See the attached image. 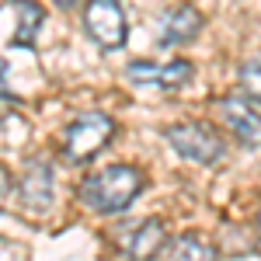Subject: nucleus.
<instances>
[{
  "mask_svg": "<svg viewBox=\"0 0 261 261\" xmlns=\"http://www.w3.org/2000/svg\"><path fill=\"white\" fill-rule=\"evenodd\" d=\"M143 192V174L129 164H108L81 181V199L94 213H125Z\"/></svg>",
  "mask_w": 261,
  "mask_h": 261,
  "instance_id": "1",
  "label": "nucleus"
},
{
  "mask_svg": "<svg viewBox=\"0 0 261 261\" xmlns=\"http://www.w3.org/2000/svg\"><path fill=\"white\" fill-rule=\"evenodd\" d=\"M115 136V122L101 112H84L66 125L63 133V157L70 164H84L91 157H98L101 150Z\"/></svg>",
  "mask_w": 261,
  "mask_h": 261,
  "instance_id": "2",
  "label": "nucleus"
},
{
  "mask_svg": "<svg viewBox=\"0 0 261 261\" xmlns=\"http://www.w3.org/2000/svg\"><path fill=\"white\" fill-rule=\"evenodd\" d=\"M164 136H167V143L178 150L181 157H188V161H195V164H220L223 153H226L220 133L209 129L205 122L171 125V129H164Z\"/></svg>",
  "mask_w": 261,
  "mask_h": 261,
  "instance_id": "3",
  "label": "nucleus"
},
{
  "mask_svg": "<svg viewBox=\"0 0 261 261\" xmlns=\"http://www.w3.org/2000/svg\"><path fill=\"white\" fill-rule=\"evenodd\" d=\"M84 28L108 53L122 49L125 45V35H129L119 0H87V7H84Z\"/></svg>",
  "mask_w": 261,
  "mask_h": 261,
  "instance_id": "4",
  "label": "nucleus"
},
{
  "mask_svg": "<svg viewBox=\"0 0 261 261\" xmlns=\"http://www.w3.org/2000/svg\"><path fill=\"white\" fill-rule=\"evenodd\" d=\"M192 63L188 60H171V63H150V60H133L125 66V77L143 87H181L192 81Z\"/></svg>",
  "mask_w": 261,
  "mask_h": 261,
  "instance_id": "5",
  "label": "nucleus"
},
{
  "mask_svg": "<svg viewBox=\"0 0 261 261\" xmlns=\"http://www.w3.org/2000/svg\"><path fill=\"white\" fill-rule=\"evenodd\" d=\"M164 223L161 220H140L136 226L119 230V251L133 261H153L164 247Z\"/></svg>",
  "mask_w": 261,
  "mask_h": 261,
  "instance_id": "6",
  "label": "nucleus"
},
{
  "mask_svg": "<svg viewBox=\"0 0 261 261\" xmlns=\"http://www.w3.org/2000/svg\"><path fill=\"white\" fill-rule=\"evenodd\" d=\"M220 119L226 129H233V136L244 146H261V112L244 98H223L220 101Z\"/></svg>",
  "mask_w": 261,
  "mask_h": 261,
  "instance_id": "7",
  "label": "nucleus"
},
{
  "mask_svg": "<svg viewBox=\"0 0 261 261\" xmlns=\"http://www.w3.org/2000/svg\"><path fill=\"white\" fill-rule=\"evenodd\" d=\"M18 195L21 205L32 213H42L45 205H53V167L45 161H32L18 181Z\"/></svg>",
  "mask_w": 261,
  "mask_h": 261,
  "instance_id": "8",
  "label": "nucleus"
},
{
  "mask_svg": "<svg viewBox=\"0 0 261 261\" xmlns=\"http://www.w3.org/2000/svg\"><path fill=\"white\" fill-rule=\"evenodd\" d=\"M202 32V14L192 7V4H178L171 7L161 18V39L167 45H178V42H188Z\"/></svg>",
  "mask_w": 261,
  "mask_h": 261,
  "instance_id": "9",
  "label": "nucleus"
},
{
  "mask_svg": "<svg viewBox=\"0 0 261 261\" xmlns=\"http://www.w3.org/2000/svg\"><path fill=\"white\" fill-rule=\"evenodd\" d=\"M14 11H18V28H14V45L18 49H28L35 35L42 28V7L35 0H14Z\"/></svg>",
  "mask_w": 261,
  "mask_h": 261,
  "instance_id": "10",
  "label": "nucleus"
},
{
  "mask_svg": "<svg viewBox=\"0 0 261 261\" xmlns=\"http://www.w3.org/2000/svg\"><path fill=\"white\" fill-rule=\"evenodd\" d=\"M171 261H216V247L199 233H181L171 241Z\"/></svg>",
  "mask_w": 261,
  "mask_h": 261,
  "instance_id": "11",
  "label": "nucleus"
},
{
  "mask_svg": "<svg viewBox=\"0 0 261 261\" xmlns=\"http://www.w3.org/2000/svg\"><path fill=\"white\" fill-rule=\"evenodd\" d=\"M241 87L251 101H261V63H244L241 66Z\"/></svg>",
  "mask_w": 261,
  "mask_h": 261,
  "instance_id": "12",
  "label": "nucleus"
},
{
  "mask_svg": "<svg viewBox=\"0 0 261 261\" xmlns=\"http://www.w3.org/2000/svg\"><path fill=\"white\" fill-rule=\"evenodd\" d=\"M56 4H60V7H73L77 0H56Z\"/></svg>",
  "mask_w": 261,
  "mask_h": 261,
  "instance_id": "13",
  "label": "nucleus"
},
{
  "mask_svg": "<svg viewBox=\"0 0 261 261\" xmlns=\"http://www.w3.org/2000/svg\"><path fill=\"white\" fill-rule=\"evenodd\" d=\"M254 226H258V241H261V209H258V220H254Z\"/></svg>",
  "mask_w": 261,
  "mask_h": 261,
  "instance_id": "14",
  "label": "nucleus"
}]
</instances>
